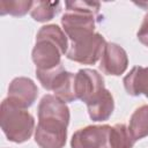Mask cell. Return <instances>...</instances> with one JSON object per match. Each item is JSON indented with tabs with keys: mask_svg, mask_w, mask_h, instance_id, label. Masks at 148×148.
<instances>
[{
	"mask_svg": "<svg viewBox=\"0 0 148 148\" xmlns=\"http://www.w3.org/2000/svg\"><path fill=\"white\" fill-rule=\"evenodd\" d=\"M69 109L54 95L46 94L38 104L35 141L40 148H64L69 124Z\"/></svg>",
	"mask_w": 148,
	"mask_h": 148,
	"instance_id": "obj_1",
	"label": "cell"
},
{
	"mask_svg": "<svg viewBox=\"0 0 148 148\" xmlns=\"http://www.w3.org/2000/svg\"><path fill=\"white\" fill-rule=\"evenodd\" d=\"M68 49V37L60 27L43 25L37 32L36 44L31 52L36 69L47 71L61 65V56L67 54Z\"/></svg>",
	"mask_w": 148,
	"mask_h": 148,
	"instance_id": "obj_2",
	"label": "cell"
},
{
	"mask_svg": "<svg viewBox=\"0 0 148 148\" xmlns=\"http://www.w3.org/2000/svg\"><path fill=\"white\" fill-rule=\"evenodd\" d=\"M0 125L6 138L15 143L25 142L35 131L32 114L25 109L15 105L8 98L1 102Z\"/></svg>",
	"mask_w": 148,
	"mask_h": 148,
	"instance_id": "obj_3",
	"label": "cell"
},
{
	"mask_svg": "<svg viewBox=\"0 0 148 148\" xmlns=\"http://www.w3.org/2000/svg\"><path fill=\"white\" fill-rule=\"evenodd\" d=\"M36 76L44 89L53 91L54 96L60 98L62 102L68 103L77 99L74 90L75 74L67 72L62 64L47 71L36 69Z\"/></svg>",
	"mask_w": 148,
	"mask_h": 148,
	"instance_id": "obj_4",
	"label": "cell"
},
{
	"mask_svg": "<svg viewBox=\"0 0 148 148\" xmlns=\"http://www.w3.org/2000/svg\"><path fill=\"white\" fill-rule=\"evenodd\" d=\"M105 45V38L101 34L95 32L77 42H73L69 45L66 56L69 60H73L75 62L83 65H94L102 58Z\"/></svg>",
	"mask_w": 148,
	"mask_h": 148,
	"instance_id": "obj_5",
	"label": "cell"
},
{
	"mask_svg": "<svg viewBox=\"0 0 148 148\" xmlns=\"http://www.w3.org/2000/svg\"><path fill=\"white\" fill-rule=\"evenodd\" d=\"M95 16L96 15L91 13L75 10H67L62 15V30L72 43L95 34Z\"/></svg>",
	"mask_w": 148,
	"mask_h": 148,
	"instance_id": "obj_6",
	"label": "cell"
},
{
	"mask_svg": "<svg viewBox=\"0 0 148 148\" xmlns=\"http://www.w3.org/2000/svg\"><path fill=\"white\" fill-rule=\"evenodd\" d=\"M110 125H89L77 130L72 139V148H112L110 145Z\"/></svg>",
	"mask_w": 148,
	"mask_h": 148,
	"instance_id": "obj_7",
	"label": "cell"
},
{
	"mask_svg": "<svg viewBox=\"0 0 148 148\" xmlns=\"http://www.w3.org/2000/svg\"><path fill=\"white\" fill-rule=\"evenodd\" d=\"M103 89H105L104 79L97 71L90 68H82L75 74L74 90L76 98L81 99L86 104Z\"/></svg>",
	"mask_w": 148,
	"mask_h": 148,
	"instance_id": "obj_8",
	"label": "cell"
},
{
	"mask_svg": "<svg viewBox=\"0 0 148 148\" xmlns=\"http://www.w3.org/2000/svg\"><path fill=\"white\" fill-rule=\"evenodd\" d=\"M38 96V88L36 83L24 76H18L12 80L8 87V99L15 105L28 109L36 102Z\"/></svg>",
	"mask_w": 148,
	"mask_h": 148,
	"instance_id": "obj_9",
	"label": "cell"
},
{
	"mask_svg": "<svg viewBox=\"0 0 148 148\" xmlns=\"http://www.w3.org/2000/svg\"><path fill=\"white\" fill-rule=\"evenodd\" d=\"M128 66V57L126 51L116 43H106L101 62L99 69L108 75L118 76L127 69Z\"/></svg>",
	"mask_w": 148,
	"mask_h": 148,
	"instance_id": "obj_10",
	"label": "cell"
},
{
	"mask_svg": "<svg viewBox=\"0 0 148 148\" xmlns=\"http://www.w3.org/2000/svg\"><path fill=\"white\" fill-rule=\"evenodd\" d=\"M87 109L91 120L94 121L108 120L114 110V101L111 92L106 88L103 89L99 94H97L94 98H91L87 103Z\"/></svg>",
	"mask_w": 148,
	"mask_h": 148,
	"instance_id": "obj_11",
	"label": "cell"
},
{
	"mask_svg": "<svg viewBox=\"0 0 148 148\" xmlns=\"http://www.w3.org/2000/svg\"><path fill=\"white\" fill-rule=\"evenodd\" d=\"M124 87L128 95H145L148 98V67L135 66L123 80Z\"/></svg>",
	"mask_w": 148,
	"mask_h": 148,
	"instance_id": "obj_12",
	"label": "cell"
},
{
	"mask_svg": "<svg viewBox=\"0 0 148 148\" xmlns=\"http://www.w3.org/2000/svg\"><path fill=\"white\" fill-rule=\"evenodd\" d=\"M128 130L135 141L148 135V104L135 109L130 118Z\"/></svg>",
	"mask_w": 148,
	"mask_h": 148,
	"instance_id": "obj_13",
	"label": "cell"
},
{
	"mask_svg": "<svg viewBox=\"0 0 148 148\" xmlns=\"http://www.w3.org/2000/svg\"><path fill=\"white\" fill-rule=\"evenodd\" d=\"M61 9L60 1H34L32 7L30 9L31 17L37 22H46L52 20L57 14H59Z\"/></svg>",
	"mask_w": 148,
	"mask_h": 148,
	"instance_id": "obj_14",
	"label": "cell"
},
{
	"mask_svg": "<svg viewBox=\"0 0 148 148\" xmlns=\"http://www.w3.org/2000/svg\"><path fill=\"white\" fill-rule=\"evenodd\" d=\"M135 143L128 126L125 124H116L110 131V145L112 148H133Z\"/></svg>",
	"mask_w": 148,
	"mask_h": 148,
	"instance_id": "obj_15",
	"label": "cell"
},
{
	"mask_svg": "<svg viewBox=\"0 0 148 148\" xmlns=\"http://www.w3.org/2000/svg\"><path fill=\"white\" fill-rule=\"evenodd\" d=\"M32 3L34 1L30 0H15V1L2 0L0 2V13L1 15L9 14L12 16H23L31 9Z\"/></svg>",
	"mask_w": 148,
	"mask_h": 148,
	"instance_id": "obj_16",
	"label": "cell"
},
{
	"mask_svg": "<svg viewBox=\"0 0 148 148\" xmlns=\"http://www.w3.org/2000/svg\"><path fill=\"white\" fill-rule=\"evenodd\" d=\"M66 10H75V12H84L97 15L99 12V2L96 1H66L65 2Z\"/></svg>",
	"mask_w": 148,
	"mask_h": 148,
	"instance_id": "obj_17",
	"label": "cell"
},
{
	"mask_svg": "<svg viewBox=\"0 0 148 148\" xmlns=\"http://www.w3.org/2000/svg\"><path fill=\"white\" fill-rule=\"evenodd\" d=\"M136 37L141 44H143L145 46H148V13L143 17V21L136 32Z\"/></svg>",
	"mask_w": 148,
	"mask_h": 148,
	"instance_id": "obj_18",
	"label": "cell"
}]
</instances>
